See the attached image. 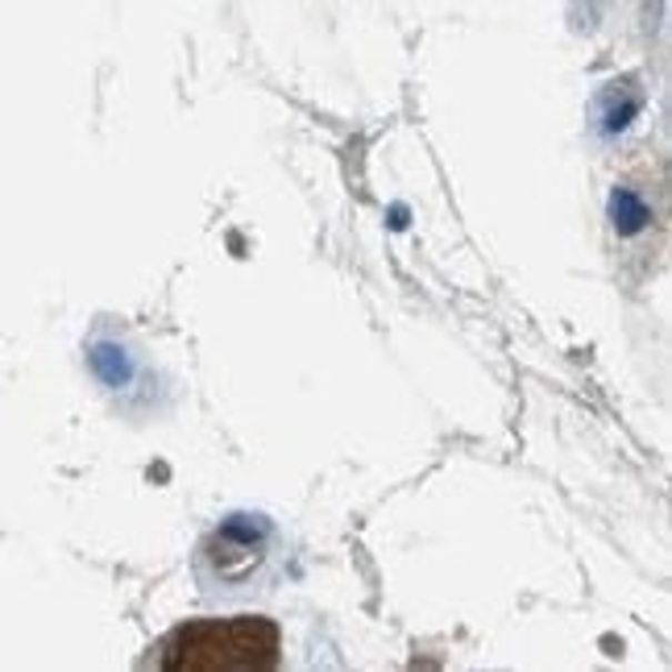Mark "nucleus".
<instances>
[{
	"label": "nucleus",
	"instance_id": "2",
	"mask_svg": "<svg viewBox=\"0 0 672 672\" xmlns=\"http://www.w3.org/2000/svg\"><path fill=\"white\" fill-rule=\"evenodd\" d=\"M158 664L167 672L274 669L279 626L270 619H200V623L179 626L162 643Z\"/></svg>",
	"mask_w": 672,
	"mask_h": 672
},
{
	"label": "nucleus",
	"instance_id": "1",
	"mask_svg": "<svg viewBox=\"0 0 672 672\" xmlns=\"http://www.w3.org/2000/svg\"><path fill=\"white\" fill-rule=\"evenodd\" d=\"M287 535L253 511L220 519L195 548V581L208 602H253L274 594L287 578Z\"/></svg>",
	"mask_w": 672,
	"mask_h": 672
}]
</instances>
